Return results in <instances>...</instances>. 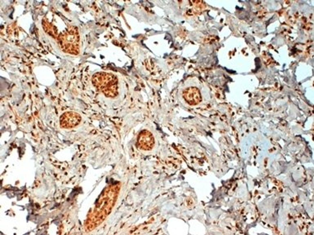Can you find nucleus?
<instances>
[{"mask_svg": "<svg viewBox=\"0 0 314 235\" xmlns=\"http://www.w3.org/2000/svg\"><path fill=\"white\" fill-rule=\"evenodd\" d=\"M93 82L95 86L107 96L117 95V81L114 75L103 72L97 73L93 76Z\"/></svg>", "mask_w": 314, "mask_h": 235, "instance_id": "1", "label": "nucleus"}]
</instances>
